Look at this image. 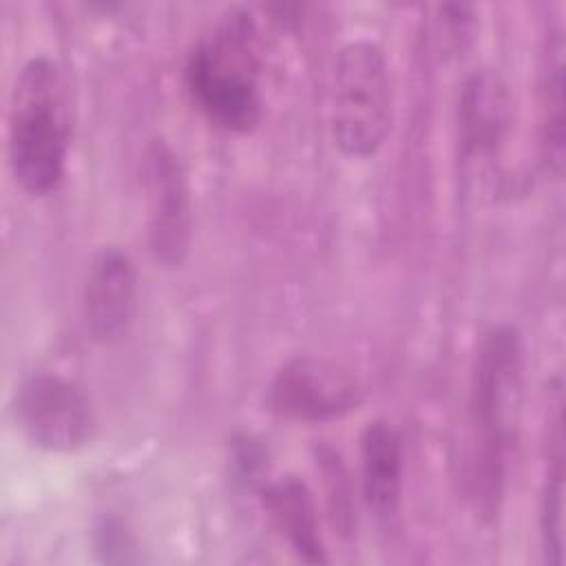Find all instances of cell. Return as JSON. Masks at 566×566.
<instances>
[{
    "mask_svg": "<svg viewBox=\"0 0 566 566\" xmlns=\"http://www.w3.org/2000/svg\"><path fill=\"white\" fill-rule=\"evenodd\" d=\"M259 495L294 555L305 564H325L327 548L318 524V509L307 484L294 475H283L268 480Z\"/></svg>",
    "mask_w": 566,
    "mask_h": 566,
    "instance_id": "obj_11",
    "label": "cell"
},
{
    "mask_svg": "<svg viewBox=\"0 0 566 566\" xmlns=\"http://www.w3.org/2000/svg\"><path fill=\"white\" fill-rule=\"evenodd\" d=\"M13 418L22 436L49 453L82 449L95 429L86 394L53 371H33L15 387Z\"/></svg>",
    "mask_w": 566,
    "mask_h": 566,
    "instance_id": "obj_5",
    "label": "cell"
},
{
    "mask_svg": "<svg viewBox=\"0 0 566 566\" xmlns=\"http://www.w3.org/2000/svg\"><path fill=\"white\" fill-rule=\"evenodd\" d=\"M230 462L237 480L252 486L256 493L268 482V451L252 436H241L232 442Z\"/></svg>",
    "mask_w": 566,
    "mask_h": 566,
    "instance_id": "obj_14",
    "label": "cell"
},
{
    "mask_svg": "<svg viewBox=\"0 0 566 566\" xmlns=\"http://www.w3.org/2000/svg\"><path fill=\"white\" fill-rule=\"evenodd\" d=\"M442 11V22H444V33L453 42L455 49H462L464 42L471 40V7L467 4H444L440 7Z\"/></svg>",
    "mask_w": 566,
    "mask_h": 566,
    "instance_id": "obj_16",
    "label": "cell"
},
{
    "mask_svg": "<svg viewBox=\"0 0 566 566\" xmlns=\"http://www.w3.org/2000/svg\"><path fill=\"white\" fill-rule=\"evenodd\" d=\"M95 551L108 564H128L137 562L135 542L124 524L115 517H104L95 526Z\"/></svg>",
    "mask_w": 566,
    "mask_h": 566,
    "instance_id": "obj_15",
    "label": "cell"
},
{
    "mask_svg": "<svg viewBox=\"0 0 566 566\" xmlns=\"http://www.w3.org/2000/svg\"><path fill=\"white\" fill-rule=\"evenodd\" d=\"M458 146L464 161L493 159L511 128L509 86L495 69H473L464 75L455 104Z\"/></svg>",
    "mask_w": 566,
    "mask_h": 566,
    "instance_id": "obj_9",
    "label": "cell"
},
{
    "mask_svg": "<svg viewBox=\"0 0 566 566\" xmlns=\"http://www.w3.org/2000/svg\"><path fill=\"white\" fill-rule=\"evenodd\" d=\"M391 75L385 49L367 38L343 44L334 60L329 130L354 159L374 157L391 128Z\"/></svg>",
    "mask_w": 566,
    "mask_h": 566,
    "instance_id": "obj_4",
    "label": "cell"
},
{
    "mask_svg": "<svg viewBox=\"0 0 566 566\" xmlns=\"http://www.w3.org/2000/svg\"><path fill=\"white\" fill-rule=\"evenodd\" d=\"M546 447L548 455L539 495V542L544 559L553 566H559L564 548V431L559 402L555 418L548 424Z\"/></svg>",
    "mask_w": 566,
    "mask_h": 566,
    "instance_id": "obj_13",
    "label": "cell"
},
{
    "mask_svg": "<svg viewBox=\"0 0 566 566\" xmlns=\"http://www.w3.org/2000/svg\"><path fill=\"white\" fill-rule=\"evenodd\" d=\"M522 336L491 325L475 349L467 398L464 489L482 520H495L509 482L522 394Z\"/></svg>",
    "mask_w": 566,
    "mask_h": 566,
    "instance_id": "obj_1",
    "label": "cell"
},
{
    "mask_svg": "<svg viewBox=\"0 0 566 566\" xmlns=\"http://www.w3.org/2000/svg\"><path fill=\"white\" fill-rule=\"evenodd\" d=\"M261 40L254 15L232 7L199 40L184 64V86L192 104L228 133H250L263 115Z\"/></svg>",
    "mask_w": 566,
    "mask_h": 566,
    "instance_id": "obj_2",
    "label": "cell"
},
{
    "mask_svg": "<svg viewBox=\"0 0 566 566\" xmlns=\"http://www.w3.org/2000/svg\"><path fill=\"white\" fill-rule=\"evenodd\" d=\"M365 398L363 382L345 365L321 356H294L272 376L265 402L272 413L292 422H329L356 409Z\"/></svg>",
    "mask_w": 566,
    "mask_h": 566,
    "instance_id": "obj_6",
    "label": "cell"
},
{
    "mask_svg": "<svg viewBox=\"0 0 566 566\" xmlns=\"http://www.w3.org/2000/svg\"><path fill=\"white\" fill-rule=\"evenodd\" d=\"M137 270L130 254L117 245H104L88 263L82 312L93 340L111 345L119 340L135 316Z\"/></svg>",
    "mask_w": 566,
    "mask_h": 566,
    "instance_id": "obj_8",
    "label": "cell"
},
{
    "mask_svg": "<svg viewBox=\"0 0 566 566\" xmlns=\"http://www.w3.org/2000/svg\"><path fill=\"white\" fill-rule=\"evenodd\" d=\"M148 208V243L164 265H179L192 239V203L186 168L172 146L153 139L142 157Z\"/></svg>",
    "mask_w": 566,
    "mask_h": 566,
    "instance_id": "obj_7",
    "label": "cell"
},
{
    "mask_svg": "<svg viewBox=\"0 0 566 566\" xmlns=\"http://www.w3.org/2000/svg\"><path fill=\"white\" fill-rule=\"evenodd\" d=\"M360 493L367 511L382 528H394L400 520L405 453L398 429L376 418L360 433Z\"/></svg>",
    "mask_w": 566,
    "mask_h": 566,
    "instance_id": "obj_10",
    "label": "cell"
},
{
    "mask_svg": "<svg viewBox=\"0 0 566 566\" xmlns=\"http://www.w3.org/2000/svg\"><path fill=\"white\" fill-rule=\"evenodd\" d=\"M9 166L31 197L60 190L69 159V111L57 64L46 55L27 60L13 82L7 126Z\"/></svg>",
    "mask_w": 566,
    "mask_h": 566,
    "instance_id": "obj_3",
    "label": "cell"
},
{
    "mask_svg": "<svg viewBox=\"0 0 566 566\" xmlns=\"http://www.w3.org/2000/svg\"><path fill=\"white\" fill-rule=\"evenodd\" d=\"M539 104V150L542 161L555 177L564 170L566 115H564V38L562 27H548L539 53L537 75Z\"/></svg>",
    "mask_w": 566,
    "mask_h": 566,
    "instance_id": "obj_12",
    "label": "cell"
}]
</instances>
